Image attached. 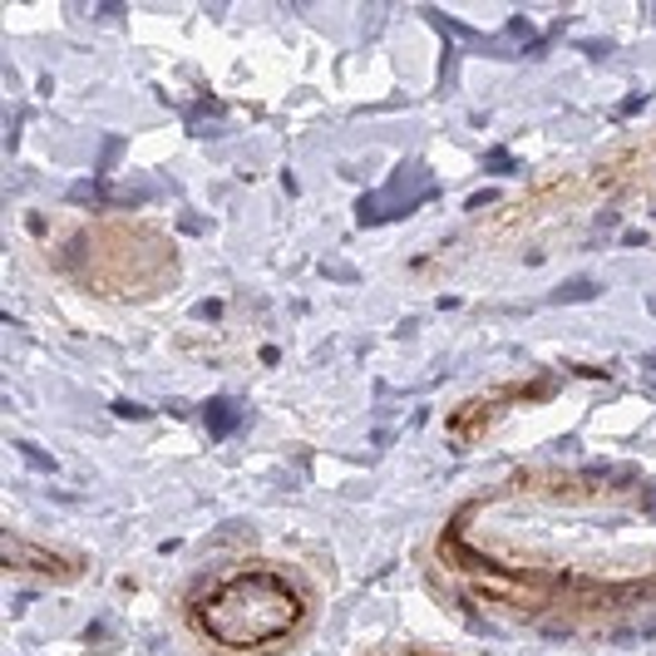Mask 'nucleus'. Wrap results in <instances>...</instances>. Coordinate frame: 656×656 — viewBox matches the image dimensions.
<instances>
[{"label":"nucleus","mask_w":656,"mask_h":656,"mask_svg":"<svg viewBox=\"0 0 656 656\" xmlns=\"http://www.w3.org/2000/svg\"><path fill=\"white\" fill-rule=\"evenodd\" d=\"M193 622L222 646L257 652V646L287 636L301 622V597L277 573H242L228 577L218 592L193 607Z\"/></svg>","instance_id":"obj_1"}]
</instances>
